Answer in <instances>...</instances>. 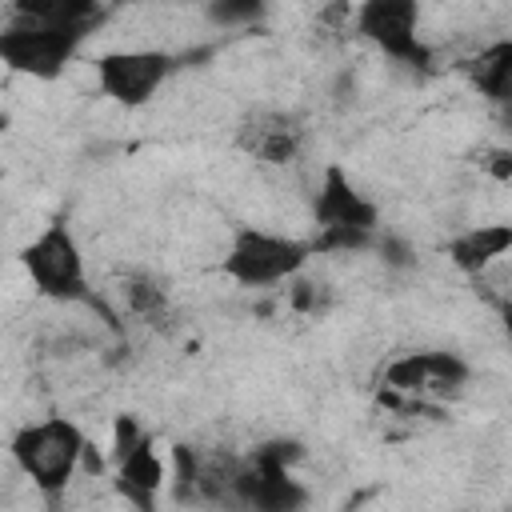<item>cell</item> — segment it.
I'll list each match as a JSON object with an SVG mask.
<instances>
[{
  "instance_id": "1",
  "label": "cell",
  "mask_w": 512,
  "mask_h": 512,
  "mask_svg": "<svg viewBox=\"0 0 512 512\" xmlns=\"http://www.w3.org/2000/svg\"><path fill=\"white\" fill-rule=\"evenodd\" d=\"M84 448L88 436L68 416H44L36 424H24L8 444L20 476L48 500L64 496V488L76 480V472L84 468Z\"/></svg>"
},
{
  "instance_id": "2",
  "label": "cell",
  "mask_w": 512,
  "mask_h": 512,
  "mask_svg": "<svg viewBox=\"0 0 512 512\" xmlns=\"http://www.w3.org/2000/svg\"><path fill=\"white\" fill-rule=\"evenodd\" d=\"M20 264L28 272V284L36 288V296H44L52 304H88L92 300L84 252H80V240L64 216L48 220L20 248Z\"/></svg>"
},
{
  "instance_id": "3",
  "label": "cell",
  "mask_w": 512,
  "mask_h": 512,
  "mask_svg": "<svg viewBox=\"0 0 512 512\" xmlns=\"http://www.w3.org/2000/svg\"><path fill=\"white\" fill-rule=\"evenodd\" d=\"M312 220H316V236H312L316 252H352L372 240L380 212L364 192H356V184L340 164H328L312 192Z\"/></svg>"
},
{
  "instance_id": "4",
  "label": "cell",
  "mask_w": 512,
  "mask_h": 512,
  "mask_svg": "<svg viewBox=\"0 0 512 512\" xmlns=\"http://www.w3.org/2000/svg\"><path fill=\"white\" fill-rule=\"evenodd\" d=\"M312 240L268 232V228H236L228 240V252L220 260L224 276L244 288H272L292 280L312 260Z\"/></svg>"
},
{
  "instance_id": "5",
  "label": "cell",
  "mask_w": 512,
  "mask_h": 512,
  "mask_svg": "<svg viewBox=\"0 0 512 512\" xmlns=\"http://www.w3.org/2000/svg\"><path fill=\"white\" fill-rule=\"evenodd\" d=\"M172 68L176 60L164 48H112L92 60L100 96H108L120 108H144L164 88Z\"/></svg>"
},
{
  "instance_id": "6",
  "label": "cell",
  "mask_w": 512,
  "mask_h": 512,
  "mask_svg": "<svg viewBox=\"0 0 512 512\" xmlns=\"http://www.w3.org/2000/svg\"><path fill=\"white\" fill-rule=\"evenodd\" d=\"M468 380H472V368L456 352H440V348L400 352L384 364V388L408 400H420V404L456 400L468 388Z\"/></svg>"
},
{
  "instance_id": "7",
  "label": "cell",
  "mask_w": 512,
  "mask_h": 512,
  "mask_svg": "<svg viewBox=\"0 0 512 512\" xmlns=\"http://www.w3.org/2000/svg\"><path fill=\"white\" fill-rule=\"evenodd\" d=\"M356 36L396 64L428 68V48L420 40V0H360Z\"/></svg>"
},
{
  "instance_id": "8",
  "label": "cell",
  "mask_w": 512,
  "mask_h": 512,
  "mask_svg": "<svg viewBox=\"0 0 512 512\" xmlns=\"http://www.w3.org/2000/svg\"><path fill=\"white\" fill-rule=\"evenodd\" d=\"M88 32L80 28H40V24H8L0 32V56L12 72L32 80H56L80 52Z\"/></svg>"
},
{
  "instance_id": "9",
  "label": "cell",
  "mask_w": 512,
  "mask_h": 512,
  "mask_svg": "<svg viewBox=\"0 0 512 512\" xmlns=\"http://www.w3.org/2000/svg\"><path fill=\"white\" fill-rule=\"evenodd\" d=\"M236 144L244 156L260 160V164H292L304 148V128L296 116L276 112V108H256L236 124Z\"/></svg>"
},
{
  "instance_id": "10",
  "label": "cell",
  "mask_w": 512,
  "mask_h": 512,
  "mask_svg": "<svg viewBox=\"0 0 512 512\" xmlns=\"http://www.w3.org/2000/svg\"><path fill=\"white\" fill-rule=\"evenodd\" d=\"M512 252V224H472L448 240V260L464 276H480Z\"/></svg>"
},
{
  "instance_id": "11",
  "label": "cell",
  "mask_w": 512,
  "mask_h": 512,
  "mask_svg": "<svg viewBox=\"0 0 512 512\" xmlns=\"http://www.w3.org/2000/svg\"><path fill=\"white\" fill-rule=\"evenodd\" d=\"M100 16H104V0H12L8 4V24L92 32Z\"/></svg>"
},
{
  "instance_id": "12",
  "label": "cell",
  "mask_w": 512,
  "mask_h": 512,
  "mask_svg": "<svg viewBox=\"0 0 512 512\" xmlns=\"http://www.w3.org/2000/svg\"><path fill=\"white\" fill-rule=\"evenodd\" d=\"M464 72H468L472 88L496 104L504 124H512V40H496V44L480 48L464 64Z\"/></svg>"
},
{
  "instance_id": "13",
  "label": "cell",
  "mask_w": 512,
  "mask_h": 512,
  "mask_svg": "<svg viewBox=\"0 0 512 512\" xmlns=\"http://www.w3.org/2000/svg\"><path fill=\"white\" fill-rule=\"evenodd\" d=\"M112 468H116V488L128 496V504H140V508H152L156 492H160L164 480H168V468H164V460H160L152 436H148L136 452H128L120 464H112Z\"/></svg>"
},
{
  "instance_id": "14",
  "label": "cell",
  "mask_w": 512,
  "mask_h": 512,
  "mask_svg": "<svg viewBox=\"0 0 512 512\" xmlns=\"http://www.w3.org/2000/svg\"><path fill=\"white\" fill-rule=\"evenodd\" d=\"M120 300H124V308L136 316V320H144V324H164V320H172V300H168V288L152 276V272H128L124 280H120Z\"/></svg>"
},
{
  "instance_id": "15",
  "label": "cell",
  "mask_w": 512,
  "mask_h": 512,
  "mask_svg": "<svg viewBox=\"0 0 512 512\" xmlns=\"http://www.w3.org/2000/svg\"><path fill=\"white\" fill-rule=\"evenodd\" d=\"M268 0H208L204 4V16L220 28H244V24H256L264 16Z\"/></svg>"
},
{
  "instance_id": "16",
  "label": "cell",
  "mask_w": 512,
  "mask_h": 512,
  "mask_svg": "<svg viewBox=\"0 0 512 512\" xmlns=\"http://www.w3.org/2000/svg\"><path fill=\"white\" fill-rule=\"evenodd\" d=\"M148 440V432L140 428L136 416H116L112 420V464H120L128 452H136Z\"/></svg>"
},
{
  "instance_id": "17",
  "label": "cell",
  "mask_w": 512,
  "mask_h": 512,
  "mask_svg": "<svg viewBox=\"0 0 512 512\" xmlns=\"http://www.w3.org/2000/svg\"><path fill=\"white\" fill-rule=\"evenodd\" d=\"M484 168H488L496 180H512V152H508V148H496V152H488Z\"/></svg>"
},
{
  "instance_id": "18",
  "label": "cell",
  "mask_w": 512,
  "mask_h": 512,
  "mask_svg": "<svg viewBox=\"0 0 512 512\" xmlns=\"http://www.w3.org/2000/svg\"><path fill=\"white\" fill-rule=\"evenodd\" d=\"M500 328H504V340L512 348V300H500Z\"/></svg>"
}]
</instances>
